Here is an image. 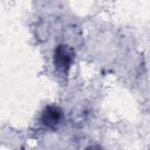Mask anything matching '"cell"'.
Masks as SVG:
<instances>
[{
	"label": "cell",
	"instance_id": "obj_2",
	"mask_svg": "<svg viewBox=\"0 0 150 150\" xmlns=\"http://www.w3.org/2000/svg\"><path fill=\"white\" fill-rule=\"evenodd\" d=\"M62 118V110L56 105H48L41 115V122L48 128H55Z\"/></svg>",
	"mask_w": 150,
	"mask_h": 150
},
{
	"label": "cell",
	"instance_id": "obj_1",
	"mask_svg": "<svg viewBox=\"0 0 150 150\" xmlns=\"http://www.w3.org/2000/svg\"><path fill=\"white\" fill-rule=\"evenodd\" d=\"M74 60V50L64 45H60L54 50V64L61 73H67Z\"/></svg>",
	"mask_w": 150,
	"mask_h": 150
}]
</instances>
